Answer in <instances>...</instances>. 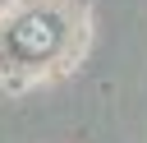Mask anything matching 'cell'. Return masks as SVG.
<instances>
[{
	"instance_id": "1",
	"label": "cell",
	"mask_w": 147,
	"mask_h": 143,
	"mask_svg": "<svg viewBox=\"0 0 147 143\" xmlns=\"http://www.w3.org/2000/svg\"><path fill=\"white\" fill-rule=\"evenodd\" d=\"M55 42H60V28H55V18H46V14H28V18L14 28V46H18L23 55H46Z\"/></svg>"
}]
</instances>
